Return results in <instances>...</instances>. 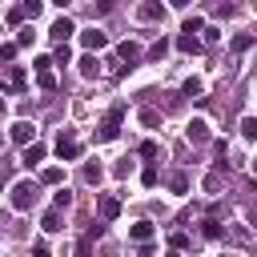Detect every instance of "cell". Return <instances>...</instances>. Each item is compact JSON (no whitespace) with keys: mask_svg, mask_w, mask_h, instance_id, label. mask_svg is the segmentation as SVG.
<instances>
[{"mask_svg":"<svg viewBox=\"0 0 257 257\" xmlns=\"http://www.w3.org/2000/svg\"><path fill=\"white\" fill-rule=\"evenodd\" d=\"M169 189H173V193H185V189H189V177H185V173L169 177Z\"/></svg>","mask_w":257,"mask_h":257,"instance_id":"obj_27","label":"cell"},{"mask_svg":"<svg viewBox=\"0 0 257 257\" xmlns=\"http://www.w3.org/2000/svg\"><path fill=\"white\" fill-rule=\"evenodd\" d=\"M116 52H120V60H124V64H120V68H128V72H133V68H137V64H141V56H145V52H141V44H137V40H124V44H120V48H116Z\"/></svg>","mask_w":257,"mask_h":257,"instance_id":"obj_4","label":"cell"},{"mask_svg":"<svg viewBox=\"0 0 257 257\" xmlns=\"http://www.w3.org/2000/svg\"><path fill=\"white\" fill-rule=\"evenodd\" d=\"M32 68H36V76H40V72H52V56H36Z\"/></svg>","mask_w":257,"mask_h":257,"instance_id":"obj_34","label":"cell"},{"mask_svg":"<svg viewBox=\"0 0 257 257\" xmlns=\"http://www.w3.org/2000/svg\"><path fill=\"white\" fill-rule=\"evenodd\" d=\"M120 120H124V104H112V108H108V116L100 120V133H96V141H116V133H120Z\"/></svg>","mask_w":257,"mask_h":257,"instance_id":"obj_2","label":"cell"},{"mask_svg":"<svg viewBox=\"0 0 257 257\" xmlns=\"http://www.w3.org/2000/svg\"><path fill=\"white\" fill-rule=\"evenodd\" d=\"M205 189L217 193V189H221V173H209V177H205Z\"/></svg>","mask_w":257,"mask_h":257,"instance_id":"obj_37","label":"cell"},{"mask_svg":"<svg viewBox=\"0 0 257 257\" xmlns=\"http://www.w3.org/2000/svg\"><path fill=\"white\" fill-rule=\"evenodd\" d=\"M40 161H44V145H28V149H24V157H20V165H28V169H32V165H40Z\"/></svg>","mask_w":257,"mask_h":257,"instance_id":"obj_13","label":"cell"},{"mask_svg":"<svg viewBox=\"0 0 257 257\" xmlns=\"http://www.w3.org/2000/svg\"><path fill=\"white\" fill-rule=\"evenodd\" d=\"M24 80H28V76H24V68H12V72H8V92H20V88H24Z\"/></svg>","mask_w":257,"mask_h":257,"instance_id":"obj_18","label":"cell"},{"mask_svg":"<svg viewBox=\"0 0 257 257\" xmlns=\"http://www.w3.org/2000/svg\"><path fill=\"white\" fill-rule=\"evenodd\" d=\"M32 253H36V257H52V253H48V241H36V245H32Z\"/></svg>","mask_w":257,"mask_h":257,"instance_id":"obj_40","label":"cell"},{"mask_svg":"<svg viewBox=\"0 0 257 257\" xmlns=\"http://www.w3.org/2000/svg\"><path fill=\"white\" fill-rule=\"evenodd\" d=\"M112 173H116V177H128V173H133V161H120V165H116Z\"/></svg>","mask_w":257,"mask_h":257,"instance_id":"obj_39","label":"cell"},{"mask_svg":"<svg viewBox=\"0 0 257 257\" xmlns=\"http://www.w3.org/2000/svg\"><path fill=\"white\" fill-rule=\"evenodd\" d=\"M8 24L20 28V24H24V8H8Z\"/></svg>","mask_w":257,"mask_h":257,"instance_id":"obj_33","label":"cell"},{"mask_svg":"<svg viewBox=\"0 0 257 257\" xmlns=\"http://www.w3.org/2000/svg\"><path fill=\"white\" fill-rule=\"evenodd\" d=\"M40 229H44V233H60V229H64V225H60V209H48V213L40 217Z\"/></svg>","mask_w":257,"mask_h":257,"instance_id":"obj_10","label":"cell"},{"mask_svg":"<svg viewBox=\"0 0 257 257\" xmlns=\"http://www.w3.org/2000/svg\"><path fill=\"white\" fill-rule=\"evenodd\" d=\"M80 177H84L88 185H96V181H100V165H92V161H88V165L80 169Z\"/></svg>","mask_w":257,"mask_h":257,"instance_id":"obj_26","label":"cell"},{"mask_svg":"<svg viewBox=\"0 0 257 257\" xmlns=\"http://www.w3.org/2000/svg\"><path fill=\"white\" fill-rule=\"evenodd\" d=\"M165 257H177V253H165Z\"/></svg>","mask_w":257,"mask_h":257,"instance_id":"obj_45","label":"cell"},{"mask_svg":"<svg viewBox=\"0 0 257 257\" xmlns=\"http://www.w3.org/2000/svg\"><path fill=\"white\" fill-rule=\"evenodd\" d=\"M16 52H20V48H16V40H12V44H0V64H8Z\"/></svg>","mask_w":257,"mask_h":257,"instance_id":"obj_32","label":"cell"},{"mask_svg":"<svg viewBox=\"0 0 257 257\" xmlns=\"http://www.w3.org/2000/svg\"><path fill=\"white\" fill-rule=\"evenodd\" d=\"M141 181H145V185H149V189H153V185H157V181H161V177H157V169H153V165H149V169H145V173H141Z\"/></svg>","mask_w":257,"mask_h":257,"instance_id":"obj_36","label":"cell"},{"mask_svg":"<svg viewBox=\"0 0 257 257\" xmlns=\"http://www.w3.org/2000/svg\"><path fill=\"white\" fill-rule=\"evenodd\" d=\"M36 181H16L12 185V209H20V213H28L32 209V201H36Z\"/></svg>","mask_w":257,"mask_h":257,"instance_id":"obj_1","label":"cell"},{"mask_svg":"<svg viewBox=\"0 0 257 257\" xmlns=\"http://www.w3.org/2000/svg\"><path fill=\"white\" fill-rule=\"evenodd\" d=\"M96 72H100V64H96V56H80V76H88V80H92Z\"/></svg>","mask_w":257,"mask_h":257,"instance_id":"obj_17","label":"cell"},{"mask_svg":"<svg viewBox=\"0 0 257 257\" xmlns=\"http://www.w3.org/2000/svg\"><path fill=\"white\" fill-rule=\"evenodd\" d=\"M253 173H257V161H253Z\"/></svg>","mask_w":257,"mask_h":257,"instance_id":"obj_44","label":"cell"},{"mask_svg":"<svg viewBox=\"0 0 257 257\" xmlns=\"http://www.w3.org/2000/svg\"><path fill=\"white\" fill-rule=\"evenodd\" d=\"M128 237H133V241H141V245H145V241H149V237H153V221H137V225H128Z\"/></svg>","mask_w":257,"mask_h":257,"instance_id":"obj_11","label":"cell"},{"mask_svg":"<svg viewBox=\"0 0 257 257\" xmlns=\"http://www.w3.org/2000/svg\"><path fill=\"white\" fill-rule=\"evenodd\" d=\"M56 153H60V161H76L84 149H80V141L72 137V128H60V137H56Z\"/></svg>","mask_w":257,"mask_h":257,"instance_id":"obj_3","label":"cell"},{"mask_svg":"<svg viewBox=\"0 0 257 257\" xmlns=\"http://www.w3.org/2000/svg\"><path fill=\"white\" fill-rule=\"evenodd\" d=\"M80 44H84L88 52H100V48L108 44V36H104L100 28H84V32H80Z\"/></svg>","mask_w":257,"mask_h":257,"instance_id":"obj_6","label":"cell"},{"mask_svg":"<svg viewBox=\"0 0 257 257\" xmlns=\"http://www.w3.org/2000/svg\"><path fill=\"white\" fill-rule=\"evenodd\" d=\"M100 217H104V221H116V217H120V201H116V197H100Z\"/></svg>","mask_w":257,"mask_h":257,"instance_id":"obj_9","label":"cell"},{"mask_svg":"<svg viewBox=\"0 0 257 257\" xmlns=\"http://www.w3.org/2000/svg\"><path fill=\"white\" fill-rule=\"evenodd\" d=\"M72 32H76V24H72V20H68V16H60V20H56V24H52V36H56V40H60V44H64V40H68V36H72Z\"/></svg>","mask_w":257,"mask_h":257,"instance_id":"obj_8","label":"cell"},{"mask_svg":"<svg viewBox=\"0 0 257 257\" xmlns=\"http://www.w3.org/2000/svg\"><path fill=\"white\" fill-rule=\"evenodd\" d=\"M68 60H72V48H68V44H60V48H56V56H52V64H68Z\"/></svg>","mask_w":257,"mask_h":257,"instance_id":"obj_31","label":"cell"},{"mask_svg":"<svg viewBox=\"0 0 257 257\" xmlns=\"http://www.w3.org/2000/svg\"><path fill=\"white\" fill-rule=\"evenodd\" d=\"M241 137L245 141H257V116H245L241 120Z\"/></svg>","mask_w":257,"mask_h":257,"instance_id":"obj_22","label":"cell"},{"mask_svg":"<svg viewBox=\"0 0 257 257\" xmlns=\"http://www.w3.org/2000/svg\"><path fill=\"white\" fill-rule=\"evenodd\" d=\"M32 36H36L32 28H20V32H16V48H28V44H32Z\"/></svg>","mask_w":257,"mask_h":257,"instance_id":"obj_30","label":"cell"},{"mask_svg":"<svg viewBox=\"0 0 257 257\" xmlns=\"http://www.w3.org/2000/svg\"><path fill=\"white\" fill-rule=\"evenodd\" d=\"M185 137H189L193 145H205V141H209V124H205V120L197 116V120H189V128H185Z\"/></svg>","mask_w":257,"mask_h":257,"instance_id":"obj_7","label":"cell"},{"mask_svg":"<svg viewBox=\"0 0 257 257\" xmlns=\"http://www.w3.org/2000/svg\"><path fill=\"white\" fill-rule=\"evenodd\" d=\"M201 88H205V84H201L197 76H189V80L181 84V92H185V96H201Z\"/></svg>","mask_w":257,"mask_h":257,"instance_id":"obj_24","label":"cell"},{"mask_svg":"<svg viewBox=\"0 0 257 257\" xmlns=\"http://www.w3.org/2000/svg\"><path fill=\"white\" fill-rule=\"evenodd\" d=\"M181 32H185V36H197V32H205V20H201V16H185Z\"/></svg>","mask_w":257,"mask_h":257,"instance_id":"obj_16","label":"cell"},{"mask_svg":"<svg viewBox=\"0 0 257 257\" xmlns=\"http://www.w3.org/2000/svg\"><path fill=\"white\" fill-rule=\"evenodd\" d=\"M141 157H145V161H157V157H161V145H157V141H145V145H141Z\"/></svg>","mask_w":257,"mask_h":257,"instance_id":"obj_25","label":"cell"},{"mask_svg":"<svg viewBox=\"0 0 257 257\" xmlns=\"http://www.w3.org/2000/svg\"><path fill=\"white\" fill-rule=\"evenodd\" d=\"M68 205H72V193H68V189H60V193L52 197V209H68Z\"/></svg>","mask_w":257,"mask_h":257,"instance_id":"obj_28","label":"cell"},{"mask_svg":"<svg viewBox=\"0 0 257 257\" xmlns=\"http://www.w3.org/2000/svg\"><path fill=\"white\" fill-rule=\"evenodd\" d=\"M0 229H4V213H0Z\"/></svg>","mask_w":257,"mask_h":257,"instance_id":"obj_42","label":"cell"},{"mask_svg":"<svg viewBox=\"0 0 257 257\" xmlns=\"http://www.w3.org/2000/svg\"><path fill=\"white\" fill-rule=\"evenodd\" d=\"M137 16H141V20H161V16H165V8L149 0V4H141V8H137Z\"/></svg>","mask_w":257,"mask_h":257,"instance_id":"obj_15","label":"cell"},{"mask_svg":"<svg viewBox=\"0 0 257 257\" xmlns=\"http://www.w3.org/2000/svg\"><path fill=\"white\" fill-rule=\"evenodd\" d=\"M177 48L189 52V56H197V52H201V36H185V32H181V36H177Z\"/></svg>","mask_w":257,"mask_h":257,"instance_id":"obj_12","label":"cell"},{"mask_svg":"<svg viewBox=\"0 0 257 257\" xmlns=\"http://www.w3.org/2000/svg\"><path fill=\"white\" fill-rule=\"evenodd\" d=\"M0 116H4V100H0Z\"/></svg>","mask_w":257,"mask_h":257,"instance_id":"obj_41","label":"cell"},{"mask_svg":"<svg viewBox=\"0 0 257 257\" xmlns=\"http://www.w3.org/2000/svg\"><path fill=\"white\" fill-rule=\"evenodd\" d=\"M60 181H64V169H56V165L40 173V185H60Z\"/></svg>","mask_w":257,"mask_h":257,"instance_id":"obj_19","label":"cell"},{"mask_svg":"<svg viewBox=\"0 0 257 257\" xmlns=\"http://www.w3.org/2000/svg\"><path fill=\"white\" fill-rule=\"evenodd\" d=\"M201 233H205L209 241H217V237H225V229H221V221H217V217H205V221H201Z\"/></svg>","mask_w":257,"mask_h":257,"instance_id":"obj_14","label":"cell"},{"mask_svg":"<svg viewBox=\"0 0 257 257\" xmlns=\"http://www.w3.org/2000/svg\"><path fill=\"white\" fill-rule=\"evenodd\" d=\"M0 149H4V133H0Z\"/></svg>","mask_w":257,"mask_h":257,"instance_id":"obj_43","label":"cell"},{"mask_svg":"<svg viewBox=\"0 0 257 257\" xmlns=\"http://www.w3.org/2000/svg\"><path fill=\"white\" fill-rule=\"evenodd\" d=\"M141 124H145V128H157V124H161V112H157V108H141Z\"/></svg>","mask_w":257,"mask_h":257,"instance_id":"obj_21","label":"cell"},{"mask_svg":"<svg viewBox=\"0 0 257 257\" xmlns=\"http://www.w3.org/2000/svg\"><path fill=\"white\" fill-rule=\"evenodd\" d=\"M20 8H24V16H32V20H36V16H40V8H44V4H40V0H24V4H20Z\"/></svg>","mask_w":257,"mask_h":257,"instance_id":"obj_29","label":"cell"},{"mask_svg":"<svg viewBox=\"0 0 257 257\" xmlns=\"http://www.w3.org/2000/svg\"><path fill=\"white\" fill-rule=\"evenodd\" d=\"M36 80H40V88H44V92H52V88H56V76H52V72H40Z\"/></svg>","mask_w":257,"mask_h":257,"instance_id":"obj_35","label":"cell"},{"mask_svg":"<svg viewBox=\"0 0 257 257\" xmlns=\"http://www.w3.org/2000/svg\"><path fill=\"white\" fill-rule=\"evenodd\" d=\"M165 52H169V40L161 36V40H157V44H153V48H149L145 56H149V60H165Z\"/></svg>","mask_w":257,"mask_h":257,"instance_id":"obj_20","label":"cell"},{"mask_svg":"<svg viewBox=\"0 0 257 257\" xmlns=\"http://www.w3.org/2000/svg\"><path fill=\"white\" fill-rule=\"evenodd\" d=\"M169 241H173V249H189V233H173Z\"/></svg>","mask_w":257,"mask_h":257,"instance_id":"obj_38","label":"cell"},{"mask_svg":"<svg viewBox=\"0 0 257 257\" xmlns=\"http://www.w3.org/2000/svg\"><path fill=\"white\" fill-rule=\"evenodd\" d=\"M249 48H253V36H249V32L233 36V52H249Z\"/></svg>","mask_w":257,"mask_h":257,"instance_id":"obj_23","label":"cell"},{"mask_svg":"<svg viewBox=\"0 0 257 257\" xmlns=\"http://www.w3.org/2000/svg\"><path fill=\"white\" fill-rule=\"evenodd\" d=\"M12 141L24 145V149L36 145V124H32V120H16V124H12Z\"/></svg>","mask_w":257,"mask_h":257,"instance_id":"obj_5","label":"cell"}]
</instances>
